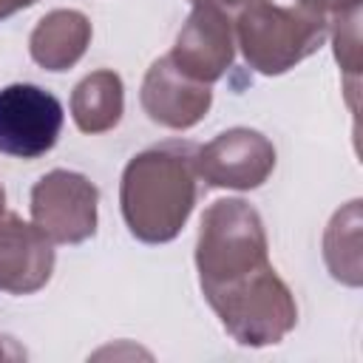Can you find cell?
I'll use <instances>...</instances> for the list:
<instances>
[{"label": "cell", "mask_w": 363, "mask_h": 363, "mask_svg": "<svg viewBox=\"0 0 363 363\" xmlns=\"http://www.w3.org/2000/svg\"><path fill=\"white\" fill-rule=\"evenodd\" d=\"M357 20H360V9L349 11L337 20H332V40H335V57L346 71H357V54H360V37H357Z\"/></svg>", "instance_id": "14"}, {"label": "cell", "mask_w": 363, "mask_h": 363, "mask_svg": "<svg viewBox=\"0 0 363 363\" xmlns=\"http://www.w3.org/2000/svg\"><path fill=\"white\" fill-rule=\"evenodd\" d=\"M269 267V241L261 213L244 199L213 201L199 224L196 269L201 292L233 284Z\"/></svg>", "instance_id": "2"}, {"label": "cell", "mask_w": 363, "mask_h": 363, "mask_svg": "<svg viewBox=\"0 0 363 363\" xmlns=\"http://www.w3.org/2000/svg\"><path fill=\"white\" fill-rule=\"evenodd\" d=\"M233 31L247 65L264 77H278L326 43L329 23L298 6L255 0L233 17Z\"/></svg>", "instance_id": "3"}, {"label": "cell", "mask_w": 363, "mask_h": 363, "mask_svg": "<svg viewBox=\"0 0 363 363\" xmlns=\"http://www.w3.org/2000/svg\"><path fill=\"white\" fill-rule=\"evenodd\" d=\"M91 34V20L82 11L54 9L34 26L28 37V54L45 71H68L88 51Z\"/></svg>", "instance_id": "11"}, {"label": "cell", "mask_w": 363, "mask_h": 363, "mask_svg": "<svg viewBox=\"0 0 363 363\" xmlns=\"http://www.w3.org/2000/svg\"><path fill=\"white\" fill-rule=\"evenodd\" d=\"M0 360H26V349L14 337L0 335Z\"/></svg>", "instance_id": "16"}, {"label": "cell", "mask_w": 363, "mask_h": 363, "mask_svg": "<svg viewBox=\"0 0 363 363\" xmlns=\"http://www.w3.org/2000/svg\"><path fill=\"white\" fill-rule=\"evenodd\" d=\"M167 57L187 77L213 85L224 77L235 57L233 14L213 3H193V11L176 34L173 51Z\"/></svg>", "instance_id": "8"}, {"label": "cell", "mask_w": 363, "mask_h": 363, "mask_svg": "<svg viewBox=\"0 0 363 363\" xmlns=\"http://www.w3.org/2000/svg\"><path fill=\"white\" fill-rule=\"evenodd\" d=\"M54 241L23 221L17 213H0V292L34 295L54 272Z\"/></svg>", "instance_id": "10"}, {"label": "cell", "mask_w": 363, "mask_h": 363, "mask_svg": "<svg viewBox=\"0 0 363 363\" xmlns=\"http://www.w3.org/2000/svg\"><path fill=\"white\" fill-rule=\"evenodd\" d=\"M199 199L196 145L164 142L136 153L119 182L122 218L133 238L167 244L187 224Z\"/></svg>", "instance_id": "1"}, {"label": "cell", "mask_w": 363, "mask_h": 363, "mask_svg": "<svg viewBox=\"0 0 363 363\" xmlns=\"http://www.w3.org/2000/svg\"><path fill=\"white\" fill-rule=\"evenodd\" d=\"M204 298L238 346H275L298 323L295 295L272 264L233 284L207 289Z\"/></svg>", "instance_id": "4"}, {"label": "cell", "mask_w": 363, "mask_h": 363, "mask_svg": "<svg viewBox=\"0 0 363 363\" xmlns=\"http://www.w3.org/2000/svg\"><path fill=\"white\" fill-rule=\"evenodd\" d=\"M125 113V85L111 68L82 77L71 94V116L82 133H105L119 125Z\"/></svg>", "instance_id": "12"}, {"label": "cell", "mask_w": 363, "mask_h": 363, "mask_svg": "<svg viewBox=\"0 0 363 363\" xmlns=\"http://www.w3.org/2000/svg\"><path fill=\"white\" fill-rule=\"evenodd\" d=\"M190 3H213V6H218V9H224V11H230V14L235 17L244 6H250V3H255V0H190Z\"/></svg>", "instance_id": "18"}, {"label": "cell", "mask_w": 363, "mask_h": 363, "mask_svg": "<svg viewBox=\"0 0 363 363\" xmlns=\"http://www.w3.org/2000/svg\"><path fill=\"white\" fill-rule=\"evenodd\" d=\"M295 3H298V9H303L309 14H318L326 23L360 9V0H295Z\"/></svg>", "instance_id": "15"}, {"label": "cell", "mask_w": 363, "mask_h": 363, "mask_svg": "<svg viewBox=\"0 0 363 363\" xmlns=\"http://www.w3.org/2000/svg\"><path fill=\"white\" fill-rule=\"evenodd\" d=\"M62 122V105L51 91L31 82L0 91V153L26 162L40 159L57 145Z\"/></svg>", "instance_id": "6"}, {"label": "cell", "mask_w": 363, "mask_h": 363, "mask_svg": "<svg viewBox=\"0 0 363 363\" xmlns=\"http://www.w3.org/2000/svg\"><path fill=\"white\" fill-rule=\"evenodd\" d=\"M139 99L150 122L170 130H187L207 116L213 105V91L210 85L179 71L173 60L164 54L150 62L142 79Z\"/></svg>", "instance_id": "9"}, {"label": "cell", "mask_w": 363, "mask_h": 363, "mask_svg": "<svg viewBox=\"0 0 363 363\" xmlns=\"http://www.w3.org/2000/svg\"><path fill=\"white\" fill-rule=\"evenodd\" d=\"M3 207H6V190H3V184H0V213H3Z\"/></svg>", "instance_id": "19"}, {"label": "cell", "mask_w": 363, "mask_h": 363, "mask_svg": "<svg viewBox=\"0 0 363 363\" xmlns=\"http://www.w3.org/2000/svg\"><path fill=\"white\" fill-rule=\"evenodd\" d=\"M96 184L77 170H48L31 187V221L54 244H82L96 233Z\"/></svg>", "instance_id": "5"}, {"label": "cell", "mask_w": 363, "mask_h": 363, "mask_svg": "<svg viewBox=\"0 0 363 363\" xmlns=\"http://www.w3.org/2000/svg\"><path fill=\"white\" fill-rule=\"evenodd\" d=\"M196 170L210 187L255 190L275 170V147L258 130L230 128L196 147Z\"/></svg>", "instance_id": "7"}, {"label": "cell", "mask_w": 363, "mask_h": 363, "mask_svg": "<svg viewBox=\"0 0 363 363\" xmlns=\"http://www.w3.org/2000/svg\"><path fill=\"white\" fill-rule=\"evenodd\" d=\"M37 0H0V20H9L11 14H17V11H23V9H28V6H34Z\"/></svg>", "instance_id": "17"}, {"label": "cell", "mask_w": 363, "mask_h": 363, "mask_svg": "<svg viewBox=\"0 0 363 363\" xmlns=\"http://www.w3.org/2000/svg\"><path fill=\"white\" fill-rule=\"evenodd\" d=\"M323 258L335 281L360 286V199H352L337 210L323 233Z\"/></svg>", "instance_id": "13"}]
</instances>
